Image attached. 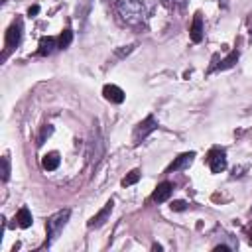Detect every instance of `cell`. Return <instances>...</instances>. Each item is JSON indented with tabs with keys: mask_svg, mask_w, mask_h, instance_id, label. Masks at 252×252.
I'll list each match as a JSON object with an SVG mask.
<instances>
[{
	"mask_svg": "<svg viewBox=\"0 0 252 252\" xmlns=\"http://www.w3.org/2000/svg\"><path fill=\"white\" fill-rule=\"evenodd\" d=\"M116 12L128 26H140L146 20V8L138 0H116Z\"/></svg>",
	"mask_w": 252,
	"mask_h": 252,
	"instance_id": "cell-1",
	"label": "cell"
},
{
	"mask_svg": "<svg viewBox=\"0 0 252 252\" xmlns=\"http://www.w3.org/2000/svg\"><path fill=\"white\" fill-rule=\"evenodd\" d=\"M69 215H71V211H69V209H63V211H57L55 215L49 217V220L45 222V228H47V240H45V244H43L45 248L51 246L53 240L61 234V230L65 228V224H67V220H69Z\"/></svg>",
	"mask_w": 252,
	"mask_h": 252,
	"instance_id": "cell-2",
	"label": "cell"
},
{
	"mask_svg": "<svg viewBox=\"0 0 252 252\" xmlns=\"http://www.w3.org/2000/svg\"><path fill=\"white\" fill-rule=\"evenodd\" d=\"M22 33H24V24H22L20 18H16V20L12 22V26L6 30V37H4V41H6V53H8L10 49H14V47L20 45ZM6 53H4V57H6Z\"/></svg>",
	"mask_w": 252,
	"mask_h": 252,
	"instance_id": "cell-3",
	"label": "cell"
},
{
	"mask_svg": "<svg viewBox=\"0 0 252 252\" xmlns=\"http://www.w3.org/2000/svg\"><path fill=\"white\" fill-rule=\"evenodd\" d=\"M154 130H158V120H156L154 114H148V116L134 128V136H132L134 144H140L142 140H146Z\"/></svg>",
	"mask_w": 252,
	"mask_h": 252,
	"instance_id": "cell-4",
	"label": "cell"
},
{
	"mask_svg": "<svg viewBox=\"0 0 252 252\" xmlns=\"http://www.w3.org/2000/svg\"><path fill=\"white\" fill-rule=\"evenodd\" d=\"M207 163H209V167H211L213 173L224 171L226 169V154H224V150H220V148L211 150L209 152V158H207Z\"/></svg>",
	"mask_w": 252,
	"mask_h": 252,
	"instance_id": "cell-5",
	"label": "cell"
},
{
	"mask_svg": "<svg viewBox=\"0 0 252 252\" xmlns=\"http://www.w3.org/2000/svg\"><path fill=\"white\" fill-rule=\"evenodd\" d=\"M203 35H205V30H203V14L201 12H195L193 24L189 28V37H191L193 43H201L203 41Z\"/></svg>",
	"mask_w": 252,
	"mask_h": 252,
	"instance_id": "cell-6",
	"label": "cell"
},
{
	"mask_svg": "<svg viewBox=\"0 0 252 252\" xmlns=\"http://www.w3.org/2000/svg\"><path fill=\"white\" fill-rule=\"evenodd\" d=\"M193 158H195V152H185V154H181V156H177L169 165H167V173H171V171H179V169H185V167H189L191 165V161H193Z\"/></svg>",
	"mask_w": 252,
	"mask_h": 252,
	"instance_id": "cell-7",
	"label": "cell"
},
{
	"mask_svg": "<svg viewBox=\"0 0 252 252\" xmlns=\"http://www.w3.org/2000/svg\"><path fill=\"white\" fill-rule=\"evenodd\" d=\"M112 207H114V201L110 199V201H108V203H106V205H104V207H102V209H100V211H98V213L89 220V228H94V226L104 224V222H106V219H108V217H110V213H112Z\"/></svg>",
	"mask_w": 252,
	"mask_h": 252,
	"instance_id": "cell-8",
	"label": "cell"
},
{
	"mask_svg": "<svg viewBox=\"0 0 252 252\" xmlns=\"http://www.w3.org/2000/svg\"><path fill=\"white\" fill-rule=\"evenodd\" d=\"M102 94H104L106 100H110V102H114V104H120V102H124V98H126L124 91H122L120 87H116V85H104Z\"/></svg>",
	"mask_w": 252,
	"mask_h": 252,
	"instance_id": "cell-9",
	"label": "cell"
},
{
	"mask_svg": "<svg viewBox=\"0 0 252 252\" xmlns=\"http://www.w3.org/2000/svg\"><path fill=\"white\" fill-rule=\"evenodd\" d=\"M171 193H173V183H169V181H161V183L156 187L152 199H154L156 203H163V201H167V199L171 197Z\"/></svg>",
	"mask_w": 252,
	"mask_h": 252,
	"instance_id": "cell-10",
	"label": "cell"
},
{
	"mask_svg": "<svg viewBox=\"0 0 252 252\" xmlns=\"http://www.w3.org/2000/svg\"><path fill=\"white\" fill-rule=\"evenodd\" d=\"M32 222H33V219H32V213H30L28 207H22V209L16 213V217H14V224H18L20 228H30Z\"/></svg>",
	"mask_w": 252,
	"mask_h": 252,
	"instance_id": "cell-11",
	"label": "cell"
},
{
	"mask_svg": "<svg viewBox=\"0 0 252 252\" xmlns=\"http://www.w3.org/2000/svg\"><path fill=\"white\" fill-rule=\"evenodd\" d=\"M59 163H61L59 152H49V154H45L43 159H41V165H43V169H47V171H55V169L59 167Z\"/></svg>",
	"mask_w": 252,
	"mask_h": 252,
	"instance_id": "cell-12",
	"label": "cell"
},
{
	"mask_svg": "<svg viewBox=\"0 0 252 252\" xmlns=\"http://www.w3.org/2000/svg\"><path fill=\"white\" fill-rule=\"evenodd\" d=\"M55 47H57L55 37H41V39H39V49H37V53H39L41 57H45V55H51Z\"/></svg>",
	"mask_w": 252,
	"mask_h": 252,
	"instance_id": "cell-13",
	"label": "cell"
},
{
	"mask_svg": "<svg viewBox=\"0 0 252 252\" xmlns=\"http://www.w3.org/2000/svg\"><path fill=\"white\" fill-rule=\"evenodd\" d=\"M238 55H240L238 51H230V53H228V55H226V57L217 65V69H219V71H224V69L234 67V65H236V61H238Z\"/></svg>",
	"mask_w": 252,
	"mask_h": 252,
	"instance_id": "cell-14",
	"label": "cell"
},
{
	"mask_svg": "<svg viewBox=\"0 0 252 252\" xmlns=\"http://www.w3.org/2000/svg\"><path fill=\"white\" fill-rule=\"evenodd\" d=\"M71 41H73V32L67 28V30H63V33L59 35V39H57V47H59V49H67V47L71 45Z\"/></svg>",
	"mask_w": 252,
	"mask_h": 252,
	"instance_id": "cell-15",
	"label": "cell"
},
{
	"mask_svg": "<svg viewBox=\"0 0 252 252\" xmlns=\"http://www.w3.org/2000/svg\"><path fill=\"white\" fill-rule=\"evenodd\" d=\"M140 181V169H132L124 179H122V185L124 187H130V185H134V183H138Z\"/></svg>",
	"mask_w": 252,
	"mask_h": 252,
	"instance_id": "cell-16",
	"label": "cell"
},
{
	"mask_svg": "<svg viewBox=\"0 0 252 252\" xmlns=\"http://www.w3.org/2000/svg\"><path fill=\"white\" fill-rule=\"evenodd\" d=\"M8 177H10V158L4 156L2 158V181H8Z\"/></svg>",
	"mask_w": 252,
	"mask_h": 252,
	"instance_id": "cell-17",
	"label": "cell"
},
{
	"mask_svg": "<svg viewBox=\"0 0 252 252\" xmlns=\"http://www.w3.org/2000/svg\"><path fill=\"white\" fill-rule=\"evenodd\" d=\"M51 132H53V126H49V124H47V126H43V130H41V134H39V138H37V144L41 146V144L45 142V138H49V136H51Z\"/></svg>",
	"mask_w": 252,
	"mask_h": 252,
	"instance_id": "cell-18",
	"label": "cell"
},
{
	"mask_svg": "<svg viewBox=\"0 0 252 252\" xmlns=\"http://www.w3.org/2000/svg\"><path fill=\"white\" fill-rule=\"evenodd\" d=\"M171 209H173V211H185V209H187V203H185V201H173V203H171Z\"/></svg>",
	"mask_w": 252,
	"mask_h": 252,
	"instance_id": "cell-19",
	"label": "cell"
},
{
	"mask_svg": "<svg viewBox=\"0 0 252 252\" xmlns=\"http://www.w3.org/2000/svg\"><path fill=\"white\" fill-rule=\"evenodd\" d=\"M134 47H136V45H134V43H130V45H126L124 49H118V51H116V55H118V57H124V55H128Z\"/></svg>",
	"mask_w": 252,
	"mask_h": 252,
	"instance_id": "cell-20",
	"label": "cell"
},
{
	"mask_svg": "<svg viewBox=\"0 0 252 252\" xmlns=\"http://www.w3.org/2000/svg\"><path fill=\"white\" fill-rule=\"evenodd\" d=\"M138 2H140L148 12H152V10H154V0H138Z\"/></svg>",
	"mask_w": 252,
	"mask_h": 252,
	"instance_id": "cell-21",
	"label": "cell"
},
{
	"mask_svg": "<svg viewBox=\"0 0 252 252\" xmlns=\"http://www.w3.org/2000/svg\"><path fill=\"white\" fill-rule=\"evenodd\" d=\"M37 12H39V6H37V4H33V6H30V10H28V16H32V18H33Z\"/></svg>",
	"mask_w": 252,
	"mask_h": 252,
	"instance_id": "cell-22",
	"label": "cell"
},
{
	"mask_svg": "<svg viewBox=\"0 0 252 252\" xmlns=\"http://www.w3.org/2000/svg\"><path fill=\"white\" fill-rule=\"evenodd\" d=\"M248 242L252 244V224H250V228H248Z\"/></svg>",
	"mask_w": 252,
	"mask_h": 252,
	"instance_id": "cell-23",
	"label": "cell"
},
{
	"mask_svg": "<svg viewBox=\"0 0 252 252\" xmlns=\"http://www.w3.org/2000/svg\"><path fill=\"white\" fill-rule=\"evenodd\" d=\"M161 4H163V6H167V8H169V6H171V0H161Z\"/></svg>",
	"mask_w": 252,
	"mask_h": 252,
	"instance_id": "cell-24",
	"label": "cell"
}]
</instances>
